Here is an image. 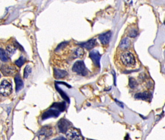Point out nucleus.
Returning a JSON list of instances; mask_svg holds the SVG:
<instances>
[{
    "label": "nucleus",
    "mask_w": 165,
    "mask_h": 140,
    "mask_svg": "<svg viewBox=\"0 0 165 140\" xmlns=\"http://www.w3.org/2000/svg\"><path fill=\"white\" fill-rule=\"evenodd\" d=\"M12 86L10 82L4 80L0 84V94L3 96H8L12 92Z\"/></svg>",
    "instance_id": "obj_4"
},
{
    "label": "nucleus",
    "mask_w": 165,
    "mask_h": 140,
    "mask_svg": "<svg viewBox=\"0 0 165 140\" xmlns=\"http://www.w3.org/2000/svg\"><path fill=\"white\" fill-rule=\"evenodd\" d=\"M120 59L122 64L127 67H133L136 64V59L134 55L129 51L123 52L121 55Z\"/></svg>",
    "instance_id": "obj_1"
},
{
    "label": "nucleus",
    "mask_w": 165,
    "mask_h": 140,
    "mask_svg": "<svg viewBox=\"0 0 165 140\" xmlns=\"http://www.w3.org/2000/svg\"><path fill=\"white\" fill-rule=\"evenodd\" d=\"M0 59L3 62H7L8 60V57L6 55L5 51L1 48H0Z\"/></svg>",
    "instance_id": "obj_19"
},
{
    "label": "nucleus",
    "mask_w": 165,
    "mask_h": 140,
    "mask_svg": "<svg viewBox=\"0 0 165 140\" xmlns=\"http://www.w3.org/2000/svg\"><path fill=\"white\" fill-rule=\"evenodd\" d=\"M31 72V68L30 66L29 65L26 66L24 71V77L25 78H28Z\"/></svg>",
    "instance_id": "obj_23"
},
{
    "label": "nucleus",
    "mask_w": 165,
    "mask_h": 140,
    "mask_svg": "<svg viewBox=\"0 0 165 140\" xmlns=\"http://www.w3.org/2000/svg\"><path fill=\"white\" fill-rule=\"evenodd\" d=\"M60 114V112L55 110L54 108H52L51 109L44 112L42 115V119L43 120H46L50 118H56L59 116Z\"/></svg>",
    "instance_id": "obj_9"
},
{
    "label": "nucleus",
    "mask_w": 165,
    "mask_h": 140,
    "mask_svg": "<svg viewBox=\"0 0 165 140\" xmlns=\"http://www.w3.org/2000/svg\"><path fill=\"white\" fill-rule=\"evenodd\" d=\"M152 97V94L147 91L143 92V93H138L135 95V98L142 100H148Z\"/></svg>",
    "instance_id": "obj_14"
},
{
    "label": "nucleus",
    "mask_w": 165,
    "mask_h": 140,
    "mask_svg": "<svg viewBox=\"0 0 165 140\" xmlns=\"http://www.w3.org/2000/svg\"><path fill=\"white\" fill-rule=\"evenodd\" d=\"M127 36L130 37H135L138 35V29L134 25H131L128 27L126 30Z\"/></svg>",
    "instance_id": "obj_15"
},
{
    "label": "nucleus",
    "mask_w": 165,
    "mask_h": 140,
    "mask_svg": "<svg viewBox=\"0 0 165 140\" xmlns=\"http://www.w3.org/2000/svg\"><path fill=\"white\" fill-rule=\"evenodd\" d=\"M56 89L58 91L59 93L61 94V96H62L63 98L66 101L69 103V99L68 97L67 96L66 94L64 92H63V90L61 89H60L59 87H58L57 86L56 87Z\"/></svg>",
    "instance_id": "obj_22"
},
{
    "label": "nucleus",
    "mask_w": 165,
    "mask_h": 140,
    "mask_svg": "<svg viewBox=\"0 0 165 140\" xmlns=\"http://www.w3.org/2000/svg\"><path fill=\"white\" fill-rule=\"evenodd\" d=\"M25 61H26L25 59H24L23 57H21L19 58V59L16 60V62H15V64L18 67H22V66L25 63Z\"/></svg>",
    "instance_id": "obj_24"
},
{
    "label": "nucleus",
    "mask_w": 165,
    "mask_h": 140,
    "mask_svg": "<svg viewBox=\"0 0 165 140\" xmlns=\"http://www.w3.org/2000/svg\"><path fill=\"white\" fill-rule=\"evenodd\" d=\"M68 73L64 70L55 69L54 70V77L56 79H61L68 76Z\"/></svg>",
    "instance_id": "obj_16"
},
{
    "label": "nucleus",
    "mask_w": 165,
    "mask_h": 140,
    "mask_svg": "<svg viewBox=\"0 0 165 140\" xmlns=\"http://www.w3.org/2000/svg\"><path fill=\"white\" fill-rule=\"evenodd\" d=\"M52 133L53 130L52 127L49 125H46L41 128L38 132V139L39 140H46L52 135Z\"/></svg>",
    "instance_id": "obj_5"
},
{
    "label": "nucleus",
    "mask_w": 165,
    "mask_h": 140,
    "mask_svg": "<svg viewBox=\"0 0 165 140\" xmlns=\"http://www.w3.org/2000/svg\"><path fill=\"white\" fill-rule=\"evenodd\" d=\"M111 37V32L110 31L108 32H105L103 34H101L99 36V41L103 45H107L109 43L110 38Z\"/></svg>",
    "instance_id": "obj_13"
},
{
    "label": "nucleus",
    "mask_w": 165,
    "mask_h": 140,
    "mask_svg": "<svg viewBox=\"0 0 165 140\" xmlns=\"http://www.w3.org/2000/svg\"><path fill=\"white\" fill-rule=\"evenodd\" d=\"M52 108H54L61 112H64L65 110L66 104L64 102L55 103L52 105Z\"/></svg>",
    "instance_id": "obj_18"
},
{
    "label": "nucleus",
    "mask_w": 165,
    "mask_h": 140,
    "mask_svg": "<svg viewBox=\"0 0 165 140\" xmlns=\"http://www.w3.org/2000/svg\"><path fill=\"white\" fill-rule=\"evenodd\" d=\"M137 82L133 77H130L129 79V86L131 89H135L137 86Z\"/></svg>",
    "instance_id": "obj_21"
},
{
    "label": "nucleus",
    "mask_w": 165,
    "mask_h": 140,
    "mask_svg": "<svg viewBox=\"0 0 165 140\" xmlns=\"http://www.w3.org/2000/svg\"><path fill=\"white\" fill-rule=\"evenodd\" d=\"M79 44L80 46V47L83 48H84L86 49L87 50H91L97 46V40L95 38H92V39H90L87 42H82Z\"/></svg>",
    "instance_id": "obj_11"
},
{
    "label": "nucleus",
    "mask_w": 165,
    "mask_h": 140,
    "mask_svg": "<svg viewBox=\"0 0 165 140\" xmlns=\"http://www.w3.org/2000/svg\"><path fill=\"white\" fill-rule=\"evenodd\" d=\"M15 81L16 83V90L17 92H19L23 88V82L20 76L19 75H17L15 77Z\"/></svg>",
    "instance_id": "obj_17"
},
{
    "label": "nucleus",
    "mask_w": 165,
    "mask_h": 140,
    "mask_svg": "<svg viewBox=\"0 0 165 140\" xmlns=\"http://www.w3.org/2000/svg\"><path fill=\"white\" fill-rule=\"evenodd\" d=\"M66 135L69 140H84L80 130L75 128H70Z\"/></svg>",
    "instance_id": "obj_3"
},
{
    "label": "nucleus",
    "mask_w": 165,
    "mask_h": 140,
    "mask_svg": "<svg viewBox=\"0 0 165 140\" xmlns=\"http://www.w3.org/2000/svg\"><path fill=\"white\" fill-rule=\"evenodd\" d=\"M16 50V48L14 46H13L11 45H10V46L7 47L6 48L7 52V54L9 56H11L14 54L15 53Z\"/></svg>",
    "instance_id": "obj_20"
},
{
    "label": "nucleus",
    "mask_w": 165,
    "mask_h": 140,
    "mask_svg": "<svg viewBox=\"0 0 165 140\" xmlns=\"http://www.w3.org/2000/svg\"><path fill=\"white\" fill-rule=\"evenodd\" d=\"M53 140H68L66 138L64 137H59L58 138H56Z\"/></svg>",
    "instance_id": "obj_25"
},
{
    "label": "nucleus",
    "mask_w": 165,
    "mask_h": 140,
    "mask_svg": "<svg viewBox=\"0 0 165 140\" xmlns=\"http://www.w3.org/2000/svg\"><path fill=\"white\" fill-rule=\"evenodd\" d=\"M89 57L92 60L95 67L100 68V61L101 55L97 50H93L90 52Z\"/></svg>",
    "instance_id": "obj_8"
},
{
    "label": "nucleus",
    "mask_w": 165,
    "mask_h": 140,
    "mask_svg": "<svg viewBox=\"0 0 165 140\" xmlns=\"http://www.w3.org/2000/svg\"><path fill=\"white\" fill-rule=\"evenodd\" d=\"M71 123L65 119L62 118L59 121L57 124L58 129L59 131L62 133H66L69 129L70 128Z\"/></svg>",
    "instance_id": "obj_7"
},
{
    "label": "nucleus",
    "mask_w": 165,
    "mask_h": 140,
    "mask_svg": "<svg viewBox=\"0 0 165 140\" xmlns=\"http://www.w3.org/2000/svg\"><path fill=\"white\" fill-rule=\"evenodd\" d=\"M0 70L3 76L6 77H11L16 75L17 69L14 66L10 65L3 64L0 68Z\"/></svg>",
    "instance_id": "obj_6"
},
{
    "label": "nucleus",
    "mask_w": 165,
    "mask_h": 140,
    "mask_svg": "<svg viewBox=\"0 0 165 140\" xmlns=\"http://www.w3.org/2000/svg\"><path fill=\"white\" fill-rule=\"evenodd\" d=\"M72 71L77 75L81 76H86L88 74V70L87 69L84 61L78 60L74 64L72 67Z\"/></svg>",
    "instance_id": "obj_2"
},
{
    "label": "nucleus",
    "mask_w": 165,
    "mask_h": 140,
    "mask_svg": "<svg viewBox=\"0 0 165 140\" xmlns=\"http://www.w3.org/2000/svg\"><path fill=\"white\" fill-rule=\"evenodd\" d=\"M0 77H1V75H0Z\"/></svg>",
    "instance_id": "obj_26"
},
{
    "label": "nucleus",
    "mask_w": 165,
    "mask_h": 140,
    "mask_svg": "<svg viewBox=\"0 0 165 140\" xmlns=\"http://www.w3.org/2000/svg\"><path fill=\"white\" fill-rule=\"evenodd\" d=\"M131 45V40L128 37H126L121 40L119 45V48L121 50L125 52L130 47Z\"/></svg>",
    "instance_id": "obj_12"
},
{
    "label": "nucleus",
    "mask_w": 165,
    "mask_h": 140,
    "mask_svg": "<svg viewBox=\"0 0 165 140\" xmlns=\"http://www.w3.org/2000/svg\"><path fill=\"white\" fill-rule=\"evenodd\" d=\"M84 54H85V52L83 48L81 47H78L72 50L71 57L74 59H78V58H82L84 56Z\"/></svg>",
    "instance_id": "obj_10"
}]
</instances>
